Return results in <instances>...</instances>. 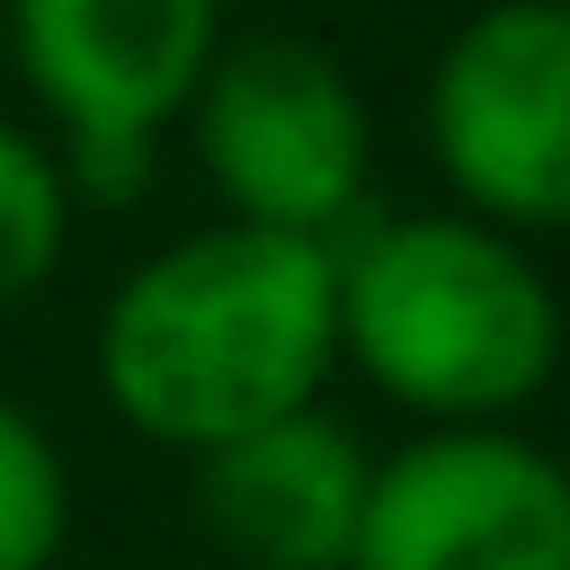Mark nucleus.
I'll return each instance as SVG.
<instances>
[{"label":"nucleus","instance_id":"11","mask_svg":"<svg viewBox=\"0 0 570 570\" xmlns=\"http://www.w3.org/2000/svg\"><path fill=\"white\" fill-rule=\"evenodd\" d=\"M0 18H9V0H0Z\"/></svg>","mask_w":570,"mask_h":570},{"label":"nucleus","instance_id":"1","mask_svg":"<svg viewBox=\"0 0 570 570\" xmlns=\"http://www.w3.org/2000/svg\"><path fill=\"white\" fill-rule=\"evenodd\" d=\"M330 365H338V258L330 240L294 232L205 223L151 249L98 312L107 410L187 463L205 445L312 410Z\"/></svg>","mask_w":570,"mask_h":570},{"label":"nucleus","instance_id":"4","mask_svg":"<svg viewBox=\"0 0 570 570\" xmlns=\"http://www.w3.org/2000/svg\"><path fill=\"white\" fill-rule=\"evenodd\" d=\"M428 151L454 214L499 232H570V9L490 0L428 71Z\"/></svg>","mask_w":570,"mask_h":570},{"label":"nucleus","instance_id":"6","mask_svg":"<svg viewBox=\"0 0 570 570\" xmlns=\"http://www.w3.org/2000/svg\"><path fill=\"white\" fill-rule=\"evenodd\" d=\"M0 36L53 134L160 142L223 45V0H9Z\"/></svg>","mask_w":570,"mask_h":570},{"label":"nucleus","instance_id":"8","mask_svg":"<svg viewBox=\"0 0 570 570\" xmlns=\"http://www.w3.org/2000/svg\"><path fill=\"white\" fill-rule=\"evenodd\" d=\"M71 534V472L53 454V436L0 401V570H53Z\"/></svg>","mask_w":570,"mask_h":570},{"label":"nucleus","instance_id":"9","mask_svg":"<svg viewBox=\"0 0 570 570\" xmlns=\"http://www.w3.org/2000/svg\"><path fill=\"white\" fill-rule=\"evenodd\" d=\"M62 232H71V196L53 178V151L18 125H0V312L27 303L53 258H62Z\"/></svg>","mask_w":570,"mask_h":570},{"label":"nucleus","instance_id":"3","mask_svg":"<svg viewBox=\"0 0 570 570\" xmlns=\"http://www.w3.org/2000/svg\"><path fill=\"white\" fill-rule=\"evenodd\" d=\"M187 142L232 205L223 223L249 232H294V240H338L356 196H365V98L338 71L330 45L312 36H232L214 45L196 98H187Z\"/></svg>","mask_w":570,"mask_h":570},{"label":"nucleus","instance_id":"10","mask_svg":"<svg viewBox=\"0 0 570 570\" xmlns=\"http://www.w3.org/2000/svg\"><path fill=\"white\" fill-rule=\"evenodd\" d=\"M53 178L71 205H134L151 187V142L142 134H53Z\"/></svg>","mask_w":570,"mask_h":570},{"label":"nucleus","instance_id":"5","mask_svg":"<svg viewBox=\"0 0 570 570\" xmlns=\"http://www.w3.org/2000/svg\"><path fill=\"white\" fill-rule=\"evenodd\" d=\"M347 570H570V463L517 428H428L374 454Z\"/></svg>","mask_w":570,"mask_h":570},{"label":"nucleus","instance_id":"7","mask_svg":"<svg viewBox=\"0 0 570 570\" xmlns=\"http://www.w3.org/2000/svg\"><path fill=\"white\" fill-rule=\"evenodd\" d=\"M374 454L321 401L196 454V525L240 570H347Z\"/></svg>","mask_w":570,"mask_h":570},{"label":"nucleus","instance_id":"12","mask_svg":"<svg viewBox=\"0 0 570 570\" xmlns=\"http://www.w3.org/2000/svg\"><path fill=\"white\" fill-rule=\"evenodd\" d=\"M561 9H570V0H561Z\"/></svg>","mask_w":570,"mask_h":570},{"label":"nucleus","instance_id":"2","mask_svg":"<svg viewBox=\"0 0 570 570\" xmlns=\"http://www.w3.org/2000/svg\"><path fill=\"white\" fill-rule=\"evenodd\" d=\"M338 258V356L428 428H508L561 374V294L534 249L472 214H392Z\"/></svg>","mask_w":570,"mask_h":570}]
</instances>
